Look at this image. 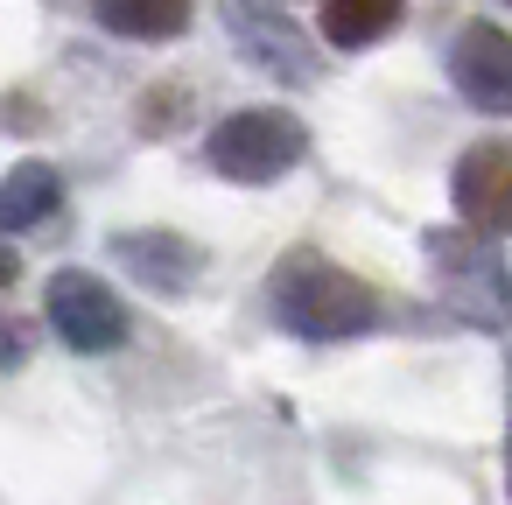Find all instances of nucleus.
<instances>
[{
    "instance_id": "f257e3e1",
    "label": "nucleus",
    "mask_w": 512,
    "mask_h": 505,
    "mask_svg": "<svg viewBox=\"0 0 512 505\" xmlns=\"http://www.w3.org/2000/svg\"><path fill=\"white\" fill-rule=\"evenodd\" d=\"M267 295H274V316H281L295 337H309V344L365 337V330L379 323V295H372L351 267H337V260H323V253H309V246L274 260Z\"/></svg>"
},
{
    "instance_id": "f03ea898",
    "label": "nucleus",
    "mask_w": 512,
    "mask_h": 505,
    "mask_svg": "<svg viewBox=\"0 0 512 505\" xmlns=\"http://www.w3.org/2000/svg\"><path fill=\"white\" fill-rule=\"evenodd\" d=\"M302 155H309V134L288 106H246V113L218 120L204 141V162L225 183H281Z\"/></svg>"
},
{
    "instance_id": "7ed1b4c3",
    "label": "nucleus",
    "mask_w": 512,
    "mask_h": 505,
    "mask_svg": "<svg viewBox=\"0 0 512 505\" xmlns=\"http://www.w3.org/2000/svg\"><path fill=\"white\" fill-rule=\"evenodd\" d=\"M43 316H50V330L71 351H92V358L127 344V309L106 288V274H92V267H57L50 274V295H43Z\"/></svg>"
},
{
    "instance_id": "20e7f679",
    "label": "nucleus",
    "mask_w": 512,
    "mask_h": 505,
    "mask_svg": "<svg viewBox=\"0 0 512 505\" xmlns=\"http://www.w3.org/2000/svg\"><path fill=\"white\" fill-rule=\"evenodd\" d=\"M225 29H232V43L260 64V71H274V78H295V85H309L316 78V57H309V36H302V22L281 8V0H225Z\"/></svg>"
},
{
    "instance_id": "39448f33",
    "label": "nucleus",
    "mask_w": 512,
    "mask_h": 505,
    "mask_svg": "<svg viewBox=\"0 0 512 505\" xmlns=\"http://www.w3.org/2000/svg\"><path fill=\"white\" fill-rule=\"evenodd\" d=\"M449 85L477 113H512V36L498 22H463L449 43Z\"/></svg>"
},
{
    "instance_id": "423d86ee",
    "label": "nucleus",
    "mask_w": 512,
    "mask_h": 505,
    "mask_svg": "<svg viewBox=\"0 0 512 505\" xmlns=\"http://www.w3.org/2000/svg\"><path fill=\"white\" fill-rule=\"evenodd\" d=\"M449 197H456V218L470 232H512V141L463 148L456 176H449Z\"/></svg>"
},
{
    "instance_id": "0eeeda50",
    "label": "nucleus",
    "mask_w": 512,
    "mask_h": 505,
    "mask_svg": "<svg viewBox=\"0 0 512 505\" xmlns=\"http://www.w3.org/2000/svg\"><path fill=\"white\" fill-rule=\"evenodd\" d=\"M113 260L134 281H148L155 295H183L197 281V267H204V253L190 239H176V232H113Z\"/></svg>"
},
{
    "instance_id": "6e6552de",
    "label": "nucleus",
    "mask_w": 512,
    "mask_h": 505,
    "mask_svg": "<svg viewBox=\"0 0 512 505\" xmlns=\"http://www.w3.org/2000/svg\"><path fill=\"white\" fill-rule=\"evenodd\" d=\"M57 204H64V176L50 162H15L8 176H0V225H8V232L50 225Z\"/></svg>"
},
{
    "instance_id": "1a4fd4ad",
    "label": "nucleus",
    "mask_w": 512,
    "mask_h": 505,
    "mask_svg": "<svg viewBox=\"0 0 512 505\" xmlns=\"http://www.w3.org/2000/svg\"><path fill=\"white\" fill-rule=\"evenodd\" d=\"M99 22L134 43H169L190 29V0H99Z\"/></svg>"
},
{
    "instance_id": "9d476101",
    "label": "nucleus",
    "mask_w": 512,
    "mask_h": 505,
    "mask_svg": "<svg viewBox=\"0 0 512 505\" xmlns=\"http://www.w3.org/2000/svg\"><path fill=\"white\" fill-rule=\"evenodd\" d=\"M407 0H323V43L337 50H372L393 22H400Z\"/></svg>"
},
{
    "instance_id": "9b49d317",
    "label": "nucleus",
    "mask_w": 512,
    "mask_h": 505,
    "mask_svg": "<svg viewBox=\"0 0 512 505\" xmlns=\"http://www.w3.org/2000/svg\"><path fill=\"white\" fill-rule=\"evenodd\" d=\"M15 351H22V344H15V330L0 323V365H15Z\"/></svg>"
},
{
    "instance_id": "f8f14e48",
    "label": "nucleus",
    "mask_w": 512,
    "mask_h": 505,
    "mask_svg": "<svg viewBox=\"0 0 512 505\" xmlns=\"http://www.w3.org/2000/svg\"><path fill=\"white\" fill-rule=\"evenodd\" d=\"M15 274H22V267H15V253H0V288H8Z\"/></svg>"
}]
</instances>
